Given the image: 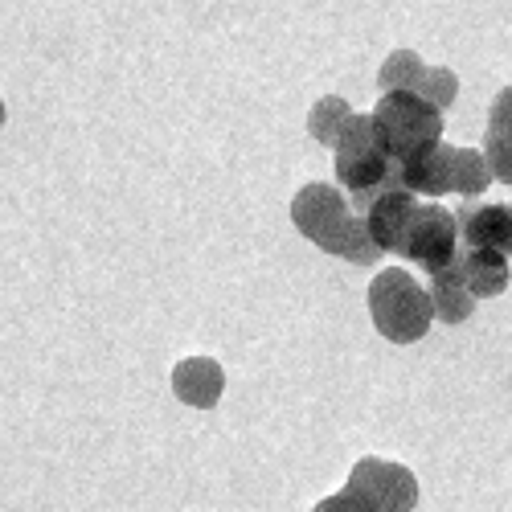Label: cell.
Listing matches in <instances>:
<instances>
[{
    "mask_svg": "<svg viewBox=\"0 0 512 512\" xmlns=\"http://www.w3.org/2000/svg\"><path fill=\"white\" fill-rule=\"evenodd\" d=\"M426 300H431V316H439L443 324H463L467 316L476 312V300L467 295L455 263L439 275H431V287H426Z\"/></svg>",
    "mask_w": 512,
    "mask_h": 512,
    "instance_id": "cell-12",
    "label": "cell"
},
{
    "mask_svg": "<svg viewBox=\"0 0 512 512\" xmlns=\"http://www.w3.org/2000/svg\"><path fill=\"white\" fill-rule=\"evenodd\" d=\"M484 160H488V173H492V181H504V185H512V136H504V132H492L488 127V136H484Z\"/></svg>",
    "mask_w": 512,
    "mask_h": 512,
    "instance_id": "cell-17",
    "label": "cell"
},
{
    "mask_svg": "<svg viewBox=\"0 0 512 512\" xmlns=\"http://www.w3.org/2000/svg\"><path fill=\"white\" fill-rule=\"evenodd\" d=\"M398 254L426 271V275H439L455 263V254H459V226H455V213L443 209V205H418L414 209V218L406 226V238L398 246Z\"/></svg>",
    "mask_w": 512,
    "mask_h": 512,
    "instance_id": "cell-5",
    "label": "cell"
},
{
    "mask_svg": "<svg viewBox=\"0 0 512 512\" xmlns=\"http://www.w3.org/2000/svg\"><path fill=\"white\" fill-rule=\"evenodd\" d=\"M349 103L340 99V95H324L316 107H312V115H308V132L320 140V144H336V136H340V127L349 123Z\"/></svg>",
    "mask_w": 512,
    "mask_h": 512,
    "instance_id": "cell-15",
    "label": "cell"
},
{
    "mask_svg": "<svg viewBox=\"0 0 512 512\" xmlns=\"http://www.w3.org/2000/svg\"><path fill=\"white\" fill-rule=\"evenodd\" d=\"M414 209H418V197L406 193V189H390V193H381L361 218H365V230L369 238L377 242L381 254H398L402 238H406V226L414 218Z\"/></svg>",
    "mask_w": 512,
    "mask_h": 512,
    "instance_id": "cell-8",
    "label": "cell"
},
{
    "mask_svg": "<svg viewBox=\"0 0 512 512\" xmlns=\"http://www.w3.org/2000/svg\"><path fill=\"white\" fill-rule=\"evenodd\" d=\"M312 512H373V508H369L361 496H353V492L345 488V492H336V496H324Z\"/></svg>",
    "mask_w": 512,
    "mask_h": 512,
    "instance_id": "cell-19",
    "label": "cell"
},
{
    "mask_svg": "<svg viewBox=\"0 0 512 512\" xmlns=\"http://www.w3.org/2000/svg\"><path fill=\"white\" fill-rule=\"evenodd\" d=\"M414 95L422 99V103H431L435 111H447L451 103H455V95H459V78L451 74V70H431L426 66V74L418 78V87H414Z\"/></svg>",
    "mask_w": 512,
    "mask_h": 512,
    "instance_id": "cell-16",
    "label": "cell"
},
{
    "mask_svg": "<svg viewBox=\"0 0 512 512\" xmlns=\"http://www.w3.org/2000/svg\"><path fill=\"white\" fill-rule=\"evenodd\" d=\"M451 144H435L418 152L414 160H406L398 173H402V189L414 197H447L451 193Z\"/></svg>",
    "mask_w": 512,
    "mask_h": 512,
    "instance_id": "cell-11",
    "label": "cell"
},
{
    "mask_svg": "<svg viewBox=\"0 0 512 512\" xmlns=\"http://www.w3.org/2000/svg\"><path fill=\"white\" fill-rule=\"evenodd\" d=\"M332 173L336 189L345 193L353 213H365L381 193L402 189V173L394 156L386 152L373 115H349V123L340 127V136L332 144Z\"/></svg>",
    "mask_w": 512,
    "mask_h": 512,
    "instance_id": "cell-2",
    "label": "cell"
},
{
    "mask_svg": "<svg viewBox=\"0 0 512 512\" xmlns=\"http://www.w3.org/2000/svg\"><path fill=\"white\" fill-rule=\"evenodd\" d=\"M488 127H492V132L512 136V87H504V91L492 99V107H488Z\"/></svg>",
    "mask_w": 512,
    "mask_h": 512,
    "instance_id": "cell-18",
    "label": "cell"
},
{
    "mask_svg": "<svg viewBox=\"0 0 512 512\" xmlns=\"http://www.w3.org/2000/svg\"><path fill=\"white\" fill-rule=\"evenodd\" d=\"M345 488L353 496H361L373 512H414V504H418V476L410 467L390 463V459H373V455L353 463Z\"/></svg>",
    "mask_w": 512,
    "mask_h": 512,
    "instance_id": "cell-6",
    "label": "cell"
},
{
    "mask_svg": "<svg viewBox=\"0 0 512 512\" xmlns=\"http://www.w3.org/2000/svg\"><path fill=\"white\" fill-rule=\"evenodd\" d=\"M0 123H5V103H0Z\"/></svg>",
    "mask_w": 512,
    "mask_h": 512,
    "instance_id": "cell-20",
    "label": "cell"
},
{
    "mask_svg": "<svg viewBox=\"0 0 512 512\" xmlns=\"http://www.w3.org/2000/svg\"><path fill=\"white\" fill-rule=\"evenodd\" d=\"M173 394L193 410H213L226 394V369L213 357H185L173 365Z\"/></svg>",
    "mask_w": 512,
    "mask_h": 512,
    "instance_id": "cell-9",
    "label": "cell"
},
{
    "mask_svg": "<svg viewBox=\"0 0 512 512\" xmlns=\"http://www.w3.org/2000/svg\"><path fill=\"white\" fill-rule=\"evenodd\" d=\"M459 226V246L472 250H496V254H512V205H463L455 213Z\"/></svg>",
    "mask_w": 512,
    "mask_h": 512,
    "instance_id": "cell-7",
    "label": "cell"
},
{
    "mask_svg": "<svg viewBox=\"0 0 512 512\" xmlns=\"http://www.w3.org/2000/svg\"><path fill=\"white\" fill-rule=\"evenodd\" d=\"M455 271H459V279H463V287H467L472 300H492V295H500L508 287V279H512L504 254H496V250H472V246H459Z\"/></svg>",
    "mask_w": 512,
    "mask_h": 512,
    "instance_id": "cell-10",
    "label": "cell"
},
{
    "mask_svg": "<svg viewBox=\"0 0 512 512\" xmlns=\"http://www.w3.org/2000/svg\"><path fill=\"white\" fill-rule=\"evenodd\" d=\"M492 185V173H488V160L480 148H455L451 152V193L459 197H480L484 189Z\"/></svg>",
    "mask_w": 512,
    "mask_h": 512,
    "instance_id": "cell-13",
    "label": "cell"
},
{
    "mask_svg": "<svg viewBox=\"0 0 512 512\" xmlns=\"http://www.w3.org/2000/svg\"><path fill=\"white\" fill-rule=\"evenodd\" d=\"M373 123H377L381 140H386V152L394 156L398 168L406 160H414L418 152L443 144V111L422 103L414 91L381 95L377 107H373Z\"/></svg>",
    "mask_w": 512,
    "mask_h": 512,
    "instance_id": "cell-4",
    "label": "cell"
},
{
    "mask_svg": "<svg viewBox=\"0 0 512 512\" xmlns=\"http://www.w3.org/2000/svg\"><path fill=\"white\" fill-rule=\"evenodd\" d=\"M291 222L308 242H316L324 254H336L345 263L373 267L381 259L377 242L365 230V218L353 213V205L336 185H304L291 197Z\"/></svg>",
    "mask_w": 512,
    "mask_h": 512,
    "instance_id": "cell-1",
    "label": "cell"
},
{
    "mask_svg": "<svg viewBox=\"0 0 512 512\" xmlns=\"http://www.w3.org/2000/svg\"><path fill=\"white\" fill-rule=\"evenodd\" d=\"M422 74H426V66H422V58L414 50H394L386 62H381V70H377V87H381V95L414 91Z\"/></svg>",
    "mask_w": 512,
    "mask_h": 512,
    "instance_id": "cell-14",
    "label": "cell"
},
{
    "mask_svg": "<svg viewBox=\"0 0 512 512\" xmlns=\"http://www.w3.org/2000/svg\"><path fill=\"white\" fill-rule=\"evenodd\" d=\"M369 316L373 328L394 340V345H414L431 332V300L426 287L406 271V267H386L369 283Z\"/></svg>",
    "mask_w": 512,
    "mask_h": 512,
    "instance_id": "cell-3",
    "label": "cell"
}]
</instances>
